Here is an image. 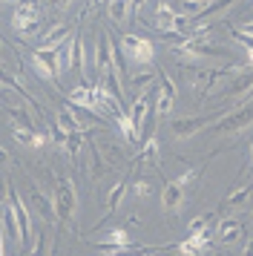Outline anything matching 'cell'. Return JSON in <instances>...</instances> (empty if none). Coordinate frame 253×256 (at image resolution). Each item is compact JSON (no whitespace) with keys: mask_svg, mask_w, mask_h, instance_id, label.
Listing matches in <instances>:
<instances>
[{"mask_svg":"<svg viewBox=\"0 0 253 256\" xmlns=\"http://www.w3.org/2000/svg\"><path fill=\"white\" fill-rule=\"evenodd\" d=\"M0 3H14V0H0Z\"/></svg>","mask_w":253,"mask_h":256,"instance_id":"60d3db41","label":"cell"},{"mask_svg":"<svg viewBox=\"0 0 253 256\" xmlns=\"http://www.w3.org/2000/svg\"><path fill=\"white\" fill-rule=\"evenodd\" d=\"M253 124V98L248 104H242L239 110H233L228 118H222L216 124V132L218 136H228V132H242L244 127H250Z\"/></svg>","mask_w":253,"mask_h":256,"instance_id":"ba28073f","label":"cell"},{"mask_svg":"<svg viewBox=\"0 0 253 256\" xmlns=\"http://www.w3.org/2000/svg\"><path fill=\"white\" fill-rule=\"evenodd\" d=\"M0 208H3V204H0Z\"/></svg>","mask_w":253,"mask_h":256,"instance_id":"ee69618b","label":"cell"},{"mask_svg":"<svg viewBox=\"0 0 253 256\" xmlns=\"http://www.w3.org/2000/svg\"><path fill=\"white\" fill-rule=\"evenodd\" d=\"M112 66H118V70H121V60H118V46L110 40V35H106V32H101V35H98V46H95L92 72L104 75V72L112 70Z\"/></svg>","mask_w":253,"mask_h":256,"instance_id":"5b68a950","label":"cell"},{"mask_svg":"<svg viewBox=\"0 0 253 256\" xmlns=\"http://www.w3.org/2000/svg\"><path fill=\"white\" fill-rule=\"evenodd\" d=\"M72 49H75V35L66 38L60 46L55 49V66H58V78L64 75L66 70H72Z\"/></svg>","mask_w":253,"mask_h":256,"instance_id":"ac0fdd59","label":"cell"},{"mask_svg":"<svg viewBox=\"0 0 253 256\" xmlns=\"http://www.w3.org/2000/svg\"><path fill=\"white\" fill-rule=\"evenodd\" d=\"M126 14H130V0H106V18L112 24H124Z\"/></svg>","mask_w":253,"mask_h":256,"instance_id":"cb8c5ba5","label":"cell"},{"mask_svg":"<svg viewBox=\"0 0 253 256\" xmlns=\"http://www.w3.org/2000/svg\"><path fill=\"white\" fill-rule=\"evenodd\" d=\"M0 164H9V152L3 150V147H0Z\"/></svg>","mask_w":253,"mask_h":256,"instance_id":"f35d334b","label":"cell"},{"mask_svg":"<svg viewBox=\"0 0 253 256\" xmlns=\"http://www.w3.org/2000/svg\"><path fill=\"white\" fill-rule=\"evenodd\" d=\"M224 95H228L230 101L250 98V95H253V72H242V75H236V81L224 90Z\"/></svg>","mask_w":253,"mask_h":256,"instance_id":"5bb4252c","label":"cell"},{"mask_svg":"<svg viewBox=\"0 0 253 256\" xmlns=\"http://www.w3.org/2000/svg\"><path fill=\"white\" fill-rule=\"evenodd\" d=\"M118 52H121L124 60L132 64V66H150V64L156 60V46H152V40L144 38V35H124L121 44H118Z\"/></svg>","mask_w":253,"mask_h":256,"instance_id":"7a4b0ae2","label":"cell"},{"mask_svg":"<svg viewBox=\"0 0 253 256\" xmlns=\"http://www.w3.org/2000/svg\"><path fill=\"white\" fill-rule=\"evenodd\" d=\"M14 141H18L20 147L44 150L46 144H49V136H44V132H38L34 127H14Z\"/></svg>","mask_w":253,"mask_h":256,"instance_id":"4fadbf2b","label":"cell"},{"mask_svg":"<svg viewBox=\"0 0 253 256\" xmlns=\"http://www.w3.org/2000/svg\"><path fill=\"white\" fill-rule=\"evenodd\" d=\"M29 66L34 70V75L40 78V81L52 84L58 86V66H55V49H40L34 46L29 52Z\"/></svg>","mask_w":253,"mask_h":256,"instance_id":"3957f363","label":"cell"},{"mask_svg":"<svg viewBox=\"0 0 253 256\" xmlns=\"http://www.w3.org/2000/svg\"><path fill=\"white\" fill-rule=\"evenodd\" d=\"M101 244H130V233L124 228H110V230L104 233Z\"/></svg>","mask_w":253,"mask_h":256,"instance_id":"4316f807","label":"cell"},{"mask_svg":"<svg viewBox=\"0 0 253 256\" xmlns=\"http://www.w3.org/2000/svg\"><path fill=\"white\" fill-rule=\"evenodd\" d=\"M202 6H204V3H198V0H182V14L193 18V14L202 12Z\"/></svg>","mask_w":253,"mask_h":256,"instance_id":"1f68e13d","label":"cell"},{"mask_svg":"<svg viewBox=\"0 0 253 256\" xmlns=\"http://www.w3.org/2000/svg\"><path fill=\"white\" fill-rule=\"evenodd\" d=\"M104 173H106V162L101 158V150L92 144L90 147V176L92 178H101Z\"/></svg>","mask_w":253,"mask_h":256,"instance_id":"484cf974","label":"cell"},{"mask_svg":"<svg viewBox=\"0 0 253 256\" xmlns=\"http://www.w3.org/2000/svg\"><path fill=\"white\" fill-rule=\"evenodd\" d=\"M0 224H3V236H9L14 244H20V248H23L20 224H18V219H14V213H12L9 204H3V208H0Z\"/></svg>","mask_w":253,"mask_h":256,"instance_id":"2e32d148","label":"cell"},{"mask_svg":"<svg viewBox=\"0 0 253 256\" xmlns=\"http://www.w3.org/2000/svg\"><path fill=\"white\" fill-rule=\"evenodd\" d=\"M216 239L222 244L239 242V239H242V224L236 219H222V222H218V228H216Z\"/></svg>","mask_w":253,"mask_h":256,"instance_id":"e0dca14e","label":"cell"},{"mask_svg":"<svg viewBox=\"0 0 253 256\" xmlns=\"http://www.w3.org/2000/svg\"><path fill=\"white\" fill-rule=\"evenodd\" d=\"M172 106H176V101H172V98H167V95H161V92H158V101H156V112L167 118V116L172 112Z\"/></svg>","mask_w":253,"mask_h":256,"instance_id":"f1b7e54d","label":"cell"},{"mask_svg":"<svg viewBox=\"0 0 253 256\" xmlns=\"http://www.w3.org/2000/svg\"><path fill=\"white\" fill-rule=\"evenodd\" d=\"M207 121L210 118H202V116H182V118H172L170 121V132L176 136V138H193V136H198L202 130L207 127Z\"/></svg>","mask_w":253,"mask_h":256,"instance_id":"30bf717a","label":"cell"},{"mask_svg":"<svg viewBox=\"0 0 253 256\" xmlns=\"http://www.w3.org/2000/svg\"><path fill=\"white\" fill-rule=\"evenodd\" d=\"M69 104L78 106V110H86V112H92V116H98V118L106 112V104L101 101V95L95 92V86H75L69 92Z\"/></svg>","mask_w":253,"mask_h":256,"instance_id":"52a82bcc","label":"cell"},{"mask_svg":"<svg viewBox=\"0 0 253 256\" xmlns=\"http://www.w3.org/2000/svg\"><path fill=\"white\" fill-rule=\"evenodd\" d=\"M250 190L253 187H239V190H233V193L224 198V204H230V208H242V204L250 198Z\"/></svg>","mask_w":253,"mask_h":256,"instance_id":"83f0119b","label":"cell"},{"mask_svg":"<svg viewBox=\"0 0 253 256\" xmlns=\"http://www.w3.org/2000/svg\"><path fill=\"white\" fill-rule=\"evenodd\" d=\"M18 9H32V12H40V0H14Z\"/></svg>","mask_w":253,"mask_h":256,"instance_id":"836d02e7","label":"cell"},{"mask_svg":"<svg viewBox=\"0 0 253 256\" xmlns=\"http://www.w3.org/2000/svg\"><path fill=\"white\" fill-rule=\"evenodd\" d=\"M156 81H158V72H156V70L132 72V78H130V86H132V92H136V95H141V92H147L150 86H156Z\"/></svg>","mask_w":253,"mask_h":256,"instance_id":"44dd1931","label":"cell"},{"mask_svg":"<svg viewBox=\"0 0 253 256\" xmlns=\"http://www.w3.org/2000/svg\"><path fill=\"white\" fill-rule=\"evenodd\" d=\"M55 127L64 132V136H69V132H78V130H84V124L78 121V116L72 112V110H60L55 116Z\"/></svg>","mask_w":253,"mask_h":256,"instance_id":"7402d4cb","label":"cell"},{"mask_svg":"<svg viewBox=\"0 0 253 256\" xmlns=\"http://www.w3.org/2000/svg\"><path fill=\"white\" fill-rule=\"evenodd\" d=\"M126 190H130V182H126V178H124V182H118V184L110 190V196H106V210H104L106 216H110V213H115V210L121 208V202H124Z\"/></svg>","mask_w":253,"mask_h":256,"instance_id":"603a6c76","label":"cell"},{"mask_svg":"<svg viewBox=\"0 0 253 256\" xmlns=\"http://www.w3.org/2000/svg\"><path fill=\"white\" fill-rule=\"evenodd\" d=\"M233 3H236V0H207L204 6H202V12L190 18V24H204V20H210L213 14H218V12H224V9H230Z\"/></svg>","mask_w":253,"mask_h":256,"instance_id":"ffe728a7","label":"cell"},{"mask_svg":"<svg viewBox=\"0 0 253 256\" xmlns=\"http://www.w3.org/2000/svg\"><path fill=\"white\" fill-rule=\"evenodd\" d=\"M12 29H14V35H23V38L38 35V29H40V12L14 9V14H12Z\"/></svg>","mask_w":253,"mask_h":256,"instance_id":"8fae6325","label":"cell"},{"mask_svg":"<svg viewBox=\"0 0 253 256\" xmlns=\"http://www.w3.org/2000/svg\"><path fill=\"white\" fill-rule=\"evenodd\" d=\"M239 29H242V32H248V35H253V20H248V24H242Z\"/></svg>","mask_w":253,"mask_h":256,"instance_id":"d590c367","label":"cell"},{"mask_svg":"<svg viewBox=\"0 0 253 256\" xmlns=\"http://www.w3.org/2000/svg\"><path fill=\"white\" fill-rule=\"evenodd\" d=\"M184 190H187V187H184L178 178L164 187V190H161V204H164V210H170V213H172V210L182 208V204H184Z\"/></svg>","mask_w":253,"mask_h":256,"instance_id":"9a60e30c","label":"cell"},{"mask_svg":"<svg viewBox=\"0 0 253 256\" xmlns=\"http://www.w3.org/2000/svg\"><path fill=\"white\" fill-rule=\"evenodd\" d=\"M46 254V236H38L34 239V244H32V254L29 256H44Z\"/></svg>","mask_w":253,"mask_h":256,"instance_id":"d6a6232c","label":"cell"},{"mask_svg":"<svg viewBox=\"0 0 253 256\" xmlns=\"http://www.w3.org/2000/svg\"><path fill=\"white\" fill-rule=\"evenodd\" d=\"M72 35H75V32H72V26L69 24H55V26H49L44 35H40V44H38V46L40 49H58L66 38H72Z\"/></svg>","mask_w":253,"mask_h":256,"instance_id":"7c38bea8","label":"cell"},{"mask_svg":"<svg viewBox=\"0 0 253 256\" xmlns=\"http://www.w3.org/2000/svg\"><path fill=\"white\" fill-rule=\"evenodd\" d=\"M3 49L6 46H3V38H0V66H6V55H3Z\"/></svg>","mask_w":253,"mask_h":256,"instance_id":"74e56055","label":"cell"},{"mask_svg":"<svg viewBox=\"0 0 253 256\" xmlns=\"http://www.w3.org/2000/svg\"><path fill=\"white\" fill-rule=\"evenodd\" d=\"M6 204L12 208V213H14V219H18V224H20V233H23V248L32 242V213H29V208H26V202L20 198V193H18V187L6 184Z\"/></svg>","mask_w":253,"mask_h":256,"instance_id":"277c9868","label":"cell"},{"mask_svg":"<svg viewBox=\"0 0 253 256\" xmlns=\"http://www.w3.org/2000/svg\"><path fill=\"white\" fill-rule=\"evenodd\" d=\"M6 116L14 121V127H32L34 124L32 112H29L26 106H20V104H6Z\"/></svg>","mask_w":253,"mask_h":256,"instance_id":"d4e9b609","label":"cell"},{"mask_svg":"<svg viewBox=\"0 0 253 256\" xmlns=\"http://www.w3.org/2000/svg\"><path fill=\"white\" fill-rule=\"evenodd\" d=\"M250 158H253V147H250Z\"/></svg>","mask_w":253,"mask_h":256,"instance_id":"b9f144b4","label":"cell"},{"mask_svg":"<svg viewBox=\"0 0 253 256\" xmlns=\"http://www.w3.org/2000/svg\"><path fill=\"white\" fill-rule=\"evenodd\" d=\"M46 3H49L52 9H58V12H66V9L72 6V3H75V0H46Z\"/></svg>","mask_w":253,"mask_h":256,"instance_id":"e575fe53","label":"cell"},{"mask_svg":"<svg viewBox=\"0 0 253 256\" xmlns=\"http://www.w3.org/2000/svg\"><path fill=\"white\" fill-rule=\"evenodd\" d=\"M29 202H32V208L38 210V216L46 222H58V210H55V196L44 190V184L32 178V187H29Z\"/></svg>","mask_w":253,"mask_h":256,"instance_id":"8992f818","label":"cell"},{"mask_svg":"<svg viewBox=\"0 0 253 256\" xmlns=\"http://www.w3.org/2000/svg\"><path fill=\"white\" fill-rule=\"evenodd\" d=\"M0 256H6V242H3V230H0Z\"/></svg>","mask_w":253,"mask_h":256,"instance_id":"ab89813d","label":"cell"},{"mask_svg":"<svg viewBox=\"0 0 253 256\" xmlns=\"http://www.w3.org/2000/svg\"><path fill=\"white\" fill-rule=\"evenodd\" d=\"M150 95H152V92L136 95V101H132L130 110H126V116H130L132 127H136L138 138H144V127H147V121H150V110H152V98H150Z\"/></svg>","mask_w":253,"mask_h":256,"instance_id":"9c48e42d","label":"cell"},{"mask_svg":"<svg viewBox=\"0 0 253 256\" xmlns=\"http://www.w3.org/2000/svg\"><path fill=\"white\" fill-rule=\"evenodd\" d=\"M242 256H253V239L248 244H244V250H242Z\"/></svg>","mask_w":253,"mask_h":256,"instance_id":"8d00e7d4","label":"cell"},{"mask_svg":"<svg viewBox=\"0 0 253 256\" xmlns=\"http://www.w3.org/2000/svg\"><path fill=\"white\" fill-rule=\"evenodd\" d=\"M150 193H152V184H150L147 178H138L136 184H132V196L136 198H147Z\"/></svg>","mask_w":253,"mask_h":256,"instance_id":"4dcf8cb0","label":"cell"},{"mask_svg":"<svg viewBox=\"0 0 253 256\" xmlns=\"http://www.w3.org/2000/svg\"><path fill=\"white\" fill-rule=\"evenodd\" d=\"M198 3H207V0H198Z\"/></svg>","mask_w":253,"mask_h":256,"instance_id":"7bdbcfd3","label":"cell"},{"mask_svg":"<svg viewBox=\"0 0 253 256\" xmlns=\"http://www.w3.org/2000/svg\"><path fill=\"white\" fill-rule=\"evenodd\" d=\"M210 222H213V216H196L190 224H187V233H202L210 228Z\"/></svg>","mask_w":253,"mask_h":256,"instance_id":"f546056e","label":"cell"},{"mask_svg":"<svg viewBox=\"0 0 253 256\" xmlns=\"http://www.w3.org/2000/svg\"><path fill=\"white\" fill-rule=\"evenodd\" d=\"M138 162L158 167V138H156V132H150L147 138L141 141V147H138Z\"/></svg>","mask_w":253,"mask_h":256,"instance_id":"d6986e66","label":"cell"},{"mask_svg":"<svg viewBox=\"0 0 253 256\" xmlns=\"http://www.w3.org/2000/svg\"><path fill=\"white\" fill-rule=\"evenodd\" d=\"M52 196H55V210H58V219L64 222H75V213H78V190H75V182L69 176L52 170Z\"/></svg>","mask_w":253,"mask_h":256,"instance_id":"6da1fadb","label":"cell"}]
</instances>
